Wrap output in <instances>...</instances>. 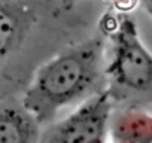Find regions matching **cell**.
Here are the masks:
<instances>
[{
  "label": "cell",
  "mask_w": 152,
  "mask_h": 143,
  "mask_svg": "<svg viewBox=\"0 0 152 143\" xmlns=\"http://www.w3.org/2000/svg\"><path fill=\"white\" fill-rule=\"evenodd\" d=\"M104 66L106 37L102 33L61 51L42 64L21 103L42 127H46L55 121L61 109L78 104L103 90Z\"/></svg>",
  "instance_id": "6da1fadb"
},
{
  "label": "cell",
  "mask_w": 152,
  "mask_h": 143,
  "mask_svg": "<svg viewBox=\"0 0 152 143\" xmlns=\"http://www.w3.org/2000/svg\"><path fill=\"white\" fill-rule=\"evenodd\" d=\"M106 37L104 79L113 101L125 107L152 103V52L140 39L137 24L127 12L106 15L102 21Z\"/></svg>",
  "instance_id": "7a4b0ae2"
},
{
  "label": "cell",
  "mask_w": 152,
  "mask_h": 143,
  "mask_svg": "<svg viewBox=\"0 0 152 143\" xmlns=\"http://www.w3.org/2000/svg\"><path fill=\"white\" fill-rule=\"evenodd\" d=\"M115 101L104 87L79 103L61 121L51 122L40 134L42 143H106Z\"/></svg>",
  "instance_id": "3957f363"
},
{
  "label": "cell",
  "mask_w": 152,
  "mask_h": 143,
  "mask_svg": "<svg viewBox=\"0 0 152 143\" xmlns=\"http://www.w3.org/2000/svg\"><path fill=\"white\" fill-rule=\"evenodd\" d=\"M42 125L20 103L0 107V143H34L40 140Z\"/></svg>",
  "instance_id": "277c9868"
},
{
  "label": "cell",
  "mask_w": 152,
  "mask_h": 143,
  "mask_svg": "<svg viewBox=\"0 0 152 143\" xmlns=\"http://www.w3.org/2000/svg\"><path fill=\"white\" fill-rule=\"evenodd\" d=\"M110 137L119 143H152V115L145 107H125L110 121Z\"/></svg>",
  "instance_id": "5b68a950"
},
{
  "label": "cell",
  "mask_w": 152,
  "mask_h": 143,
  "mask_svg": "<svg viewBox=\"0 0 152 143\" xmlns=\"http://www.w3.org/2000/svg\"><path fill=\"white\" fill-rule=\"evenodd\" d=\"M23 34L21 15L8 0H0V58L8 55Z\"/></svg>",
  "instance_id": "8992f818"
},
{
  "label": "cell",
  "mask_w": 152,
  "mask_h": 143,
  "mask_svg": "<svg viewBox=\"0 0 152 143\" xmlns=\"http://www.w3.org/2000/svg\"><path fill=\"white\" fill-rule=\"evenodd\" d=\"M139 3H140L142 8L148 12V15L152 18V0H139Z\"/></svg>",
  "instance_id": "52a82bcc"
}]
</instances>
